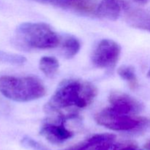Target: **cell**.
Instances as JSON below:
<instances>
[{
    "instance_id": "1",
    "label": "cell",
    "mask_w": 150,
    "mask_h": 150,
    "mask_svg": "<svg viewBox=\"0 0 150 150\" xmlns=\"http://www.w3.org/2000/svg\"><path fill=\"white\" fill-rule=\"evenodd\" d=\"M97 94V88L89 82L65 81L57 88L45 108L49 111H57L70 107L86 108L92 103Z\"/></svg>"
},
{
    "instance_id": "2",
    "label": "cell",
    "mask_w": 150,
    "mask_h": 150,
    "mask_svg": "<svg viewBox=\"0 0 150 150\" xmlns=\"http://www.w3.org/2000/svg\"><path fill=\"white\" fill-rule=\"evenodd\" d=\"M12 42L16 48L24 51L51 49L59 44V35L45 23H23L15 31Z\"/></svg>"
},
{
    "instance_id": "3",
    "label": "cell",
    "mask_w": 150,
    "mask_h": 150,
    "mask_svg": "<svg viewBox=\"0 0 150 150\" xmlns=\"http://www.w3.org/2000/svg\"><path fill=\"white\" fill-rule=\"evenodd\" d=\"M0 92L16 102H29L45 96L46 89L40 79L34 76L0 77Z\"/></svg>"
},
{
    "instance_id": "4",
    "label": "cell",
    "mask_w": 150,
    "mask_h": 150,
    "mask_svg": "<svg viewBox=\"0 0 150 150\" xmlns=\"http://www.w3.org/2000/svg\"><path fill=\"white\" fill-rule=\"evenodd\" d=\"M95 120L99 125L116 131L142 130L149 124V120L145 117L120 114L109 107L95 114Z\"/></svg>"
},
{
    "instance_id": "5",
    "label": "cell",
    "mask_w": 150,
    "mask_h": 150,
    "mask_svg": "<svg viewBox=\"0 0 150 150\" xmlns=\"http://www.w3.org/2000/svg\"><path fill=\"white\" fill-rule=\"evenodd\" d=\"M121 47L112 40H102L92 51L91 59L98 68H111L115 66L120 59Z\"/></svg>"
},
{
    "instance_id": "6",
    "label": "cell",
    "mask_w": 150,
    "mask_h": 150,
    "mask_svg": "<svg viewBox=\"0 0 150 150\" xmlns=\"http://www.w3.org/2000/svg\"><path fill=\"white\" fill-rule=\"evenodd\" d=\"M108 100L111 104L109 108L120 114L136 115L144 108L142 103L139 100L122 92H111Z\"/></svg>"
},
{
    "instance_id": "7",
    "label": "cell",
    "mask_w": 150,
    "mask_h": 150,
    "mask_svg": "<svg viewBox=\"0 0 150 150\" xmlns=\"http://www.w3.org/2000/svg\"><path fill=\"white\" fill-rule=\"evenodd\" d=\"M67 118L63 119L60 124L45 123L42 126L40 133L47 140L52 144H59L64 143L73 136V133L67 130L64 126V121Z\"/></svg>"
},
{
    "instance_id": "8",
    "label": "cell",
    "mask_w": 150,
    "mask_h": 150,
    "mask_svg": "<svg viewBox=\"0 0 150 150\" xmlns=\"http://www.w3.org/2000/svg\"><path fill=\"white\" fill-rule=\"evenodd\" d=\"M115 138L114 135L108 133L95 135L80 144L65 150H110Z\"/></svg>"
},
{
    "instance_id": "9",
    "label": "cell",
    "mask_w": 150,
    "mask_h": 150,
    "mask_svg": "<svg viewBox=\"0 0 150 150\" xmlns=\"http://www.w3.org/2000/svg\"><path fill=\"white\" fill-rule=\"evenodd\" d=\"M127 3L123 0H102L96 7L95 14L102 18L116 21L123 10H127Z\"/></svg>"
},
{
    "instance_id": "10",
    "label": "cell",
    "mask_w": 150,
    "mask_h": 150,
    "mask_svg": "<svg viewBox=\"0 0 150 150\" xmlns=\"http://www.w3.org/2000/svg\"><path fill=\"white\" fill-rule=\"evenodd\" d=\"M127 21L134 28L150 32V12L131 10L127 8Z\"/></svg>"
},
{
    "instance_id": "11",
    "label": "cell",
    "mask_w": 150,
    "mask_h": 150,
    "mask_svg": "<svg viewBox=\"0 0 150 150\" xmlns=\"http://www.w3.org/2000/svg\"><path fill=\"white\" fill-rule=\"evenodd\" d=\"M40 70L48 77H53L59 69V62L55 57H43L40 60Z\"/></svg>"
},
{
    "instance_id": "12",
    "label": "cell",
    "mask_w": 150,
    "mask_h": 150,
    "mask_svg": "<svg viewBox=\"0 0 150 150\" xmlns=\"http://www.w3.org/2000/svg\"><path fill=\"white\" fill-rule=\"evenodd\" d=\"M80 48V42L75 37L67 38L62 45L63 54L67 59H71L74 57L79 53Z\"/></svg>"
},
{
    "instance_id": "13",
    "label": "cell",
    "mask_w": 150,
    "mask_h": 150,
    "mask_svg": "<svg viewBox=\"0 0 150 150\" xmlns=\"http://www.w3.org/2000/svg\"><path fill=\"white\" fill-rule=\"evenodd\" d=\"M117 73L122 79L128 83L131 89H135L138 87V79L133 67L130 66H122L118 69Z\"/></svg>"
},
{
    "instance_id": "14",
    "label": "cell",
    "mask_w": 150,
    "mask_h": 150,
    "mask_svg": "<svg viewBox=\"0 0 150 150\" xmlns=\"http://www.w3.org/2000/svg\"><path fill=\"white\" fill-rule=\"evenodd\" d=\"M26 61V58L21 55L0 51V62L1 63L20 65V64H24Z\"/></svg>"
},
{
    "instance_id": "15",
    "label": "cell",
    "mask_w": 150,
    "mask_h": 150,
    "mask_svg": "<svg viewBox=\"0 0 150 150\" xmlns=\"http://www.w3.org/2000/svg\"><path fill=\"white\" fill-rule=\"evenodd\" d=\"M41 4H50L62 8H70L74 10L79 2L81 0H32Z\"/></svg>"
},
{
    "instance_id": "16",
    "label": "cell",
    "mask_w": 150,
    "mask_h": 150,
    "mask_svg": "<svg viewBox=\"0 0 150 150\" xmlns=\"http://www.w3.org/2000/svg\"><path fill=\"white\" fill-rule=\"evenodd\" d=\"M136 146L134 144H127L125 146H117L114 150H135Z\"/></svg>"
},
{
    "instance_id": "17",
    "label": "cell",
    "mask_w": 150,
    "mask_h": 150,
    "mask_svg": "<svg viewBox=\"0 0 150 150\" xmlns=\"http://www.w3.org/2000/svg\"><path fill=\"white\" fill-rule=\"evenodd\" d=\"M131 1H134V2L136 3H138V4H146V2H148L149 0H131Z\"/></svg>"
},
{
    "instance_id": "18",
    "label": "cell",
    "mask_w": 150,
    "mask_h": 150,
    "mask_svg": "<svg viewBox=\"0 0 150 150\" xmlns=\"http://www.w3.org/2000/svg\"><path fill=\"white\" fill-rule=\"evenodd\" d=\"M145 147L146 148V149H149V150H150V142H149V143H147L146 144V146H145Z\"/></svg>"
},
{
    "instance_id": "19",
    "label": "cell",
    "mask_w": 150,
    "mask_h": 150,
    "mask_svg": "<svg viewBox=\"0 0 150 150\" xmlns=\"http://www.w3.org/2000/svg\"><path fill=\"white\" fill-rule=\"evenodd\" d=\"M147 76L149 78H150V69H149V71H148V73H147Z\"/></svg>"
},
{
    "instance_id": "20",
    "label": "cell",
    "mask_w": 150,
    "mask_h": 150,
    "mask_svg": "<svg viewBox=\"0 0 150 150\" xmlns=\"http://www.w3.org/2000/svg\"><path fill=\"white\" fill-rule=\"evenodd\" d=\"M135 150H136V149H135Z\"/></svg>"
}]
</instances>
